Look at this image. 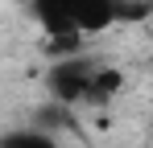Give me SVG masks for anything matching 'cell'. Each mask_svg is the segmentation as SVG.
I'll return each instance as SVG.
<instances>
[{
	"instance_id": "cell-1",
	"label": "cell",
	"mask_w": 153,
	"mask_h": 148,
	"mask_svg": "<svg viewBox=\"0 0 153 148\" xmlns=\"http://www.w3.org/2000/svg\"><path fill=\"white\" fill-rule=\"evenodd\" d=\"M29 12L46 29V37H54V33L91 37V33H103L120 21L149 17L153 4L149 0H29Z\"/></svg>"
},
{
	"instance_id": "cell-2",
	"label": "cell",
	"mask_w": 153,
	"mask_h": 148,
	"mask_svg": "<svg viewBox=\"0 0 153 148\" xmlns=\"http://www.w3.org/2000/svg\"><path fill=\"white\" fill-rule=\"evenodd\" d=\"M100 70V62H91L87 53H75V58H58L46 74V86H50L54 103H66V107H79L87 103V91H91V78Z\"/></svg>"
},
{
	"instance_id": "cell-3",
	"label": "cell",
	"mask_w": 153,
	"mask_h": 148,
	"mask_svg": "<svg viewBox=\"0 0 153 148\" xmlns=\"http://www.w3.org/2000/svg\"><path fill=\"white\" fill-rule=\"evenodd\" d=\"M33 127H42V132H50V136L62 140L66 132H75V107H66V103H46V107H37Z\"/></svg>"
},
{
	"instance_id": "cell-4",
	"label": "cell",
	"mask_w": 153,
	"mask_h": 148,
	"mask_svg": "<svg viewBox=\"0 0 153 148\" xmlns=\"http://www.w3.org/2000/svg\"><path fill=\"white\" fill-rule=\"evenodd\" d=\"M124 91V74L112 70V66H100L95 70V78H91V91H87V103L91 107H108L112 99Z\"/></svg>"
},
{
	"instance_id": "cell-5",
	"label": "cell",
	"mask_w": 153,
	"mask_h": 148,
	"mask_svg": "<svg viewBox=\"0 0 153 148\" xmlns=\"http://www.w3.org/2000/svg\"><path fill=\"white\" fill-rule=\"evenodd\" d=\"M0 148H62V140L29 123V127H17V132H4L0 136Z\"/></svg>"
},
{
	"instance_id": "cell-6",
	"label": "cell",
	"mask_w": 153,
	"mask_h": 148,
	"mask_svg": "<svg viewBox=\"0 0 153 148\" xmlns=\"http://www.w3.org/2000/svg\"><path fill=\"white\" fill-rule=\"evenodd\" d=\"M46 53L50 58H75V53H83V37L79 33H54V37H46Z\"/></svg>"
}]
</instances>
